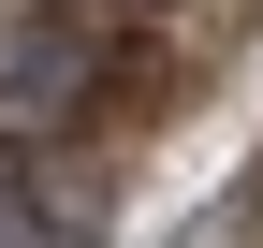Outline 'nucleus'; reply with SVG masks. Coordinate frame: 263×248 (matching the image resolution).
Instances as JSON below:
<instances>
[{"label":"nucleus","instance_id":"2","mask_svg":"<svg viewBox=\"0 0 263 248\" xmlns=\"http://www.w3.org/2000/svg\"><path fill=\"white\" fill-rule=\"evenodd\" d=\"M0 248H73L44 204H29V175H15V161H0Z\"/></svg>","mask_w":263,"mask_h":248},{"label":"nucleus","instance_id":"1","mask_svg":"<svg viewBox=\"0 0 263 248\" xmlns=\"http://www.w3.org/2000/svg\"><path fill=\"white\" fill-rule=\"evenodd\" d=\"M88 73H132V58L103 44V29H73V15H44V29L15 44V102H29V117H73V102H88Z\"/></svg>","mask_w":263,"mask_h":248}]
</instances>
